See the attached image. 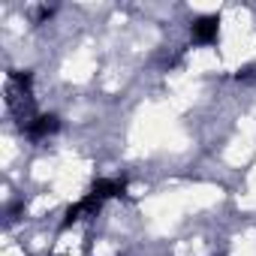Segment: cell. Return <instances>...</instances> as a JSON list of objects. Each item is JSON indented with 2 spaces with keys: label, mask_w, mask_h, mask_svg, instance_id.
<instances>
[{
  "label": "cell",
  "mask_w": 256,
  "mask_h": 256,
  "mask_svg": "<svg viewBox=\"0 0 256 256\" xmlns=\"http://www.w3.org/2000/svg\"><path fill=\"white\" fill-rule=\"evenodd\" d=\"M217 28H220V22H217L214 16L199 18V22L193 24V40H199V42H211V40L217 36Z\"/></svg>",
  "instance_id": "1"
},
{
  "label": "cell",
  "mask_w": 256,
  "mask_h": 256,
  "mask_svg": "<svg viewBox=\"0 0 256 256\" xmlns=\"http://www.w3.org/2000/svg\"><path fill=\"white\" fill-rule=\"evenodd\" d=\"M54 130H58V118H46V114L28 124V136H30V139H42V136H48V133H54Z\"/></svg>",
  "instance_id": "2"
}]
</instances>
